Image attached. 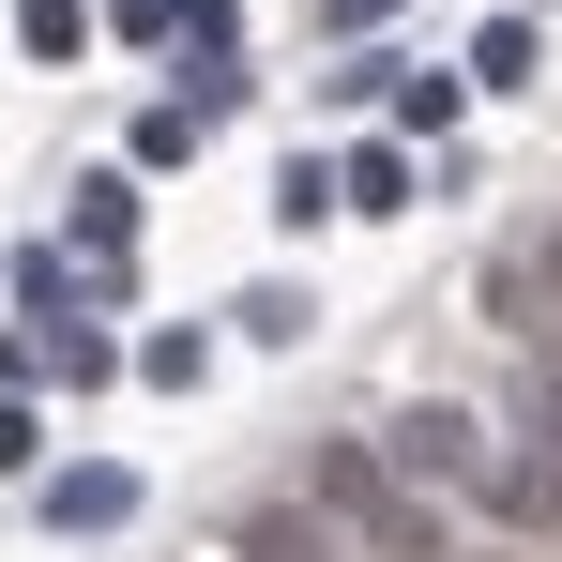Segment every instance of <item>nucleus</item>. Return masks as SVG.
Listing matches in <instances>:
<instances>
[{"mask_svg":"<svg viewBox=\"0 0 562 562\" xmlns=\"http://www.w3.org/2000/svg\"><path fill=\"white\" fill-rule=\"evenodd\" d=\"M304 502H319L366 562H457V548H441V502L380 457V441H319V457H304Z\"/></svg>","mask_w":562,"mask_h":562,"instance_id":"1","label":"nucleus"},{"mask_svg":"<svg viewBox=\"0 0 562 562\" xmlns=\"http://www.w3.org/2000/svg\"><path fill=\"white\" fill-rule=\"evenodd\" d=\"M502 441H517V471L562 486V350H517V380H502Z\"/></svg>","mask_w":562,"mask_h":562,"instance_id":"2","label":"nucleus"},{"mask_svg":"<svg viewBox=\"0 0 562 562\" xmlns=\"http://www.w3.org/2000/svg\"><path fill=\"white\" fill-rule=\"evenodd\" d=\"M228 562H366L319 502H259V517H228Z\"/></svg>","mask_w":562,"mask_h":562,"instance_id":"3","label":"nucleus"},{"mask_svg":"<svg viewBox=\"0 0 562 562\" xmlns=\"http://www.w3.org/2000/svg\"><path fill=\"white\" fill-rule=\"evenodd\" d=\"M122 502H137V486H122V471H61V486H46V517H61V532H106V517H122Z\"/></svg>","mask_w":562,"mask_h":562,"instance_id":"4","label":"nucleus"},{"mask_svg":"<svg viewBox=\"0 0 562 562\" xmlns=\"http://www.w3.org/2000/svg\"><path fill=\"white\" fill-rule=\"evenodd\" d=\"M471 77H486V92H517V77H532V31H517V15H502V31H471Z\"/></svg>","mask_w":562,"mask_h":562,"instance_id":"5","label":"nucleus"},{"mask_svg":"<svg viewBox=\"0 0 562 562\" xmlns=\"http://www.w3.org/2000/svg\"><path fill=\"white\" fill-rule=\"evenodd\" d=\"M350 213H411V168L395 153H350Z\"/></svg>","mask_w":562,"mask_h":562,"instance_id":"6","label":"nucleus"},{"mask_svg":"<svg viewBox=\"0 0 562 562\" xmlns=\"http://www.w3.org/2000/svg\"><path fill=\"white\" fill-rule=\"evenodd\" d=\"M517 259H532V304H562V228H532Z\"/></svg>","mask_w":562,"mask_h":562,"instance_id":"7","label":"nucleus"}]
</instances>
